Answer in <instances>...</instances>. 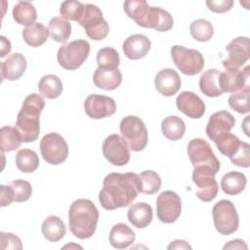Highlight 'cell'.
<instances>
[{
	"instance_id": "cell-1",
	"label": "cell",
	"mask_w": 250,
	"mask_h": 250,
	"mask_svg": "<svg viewBox=\"0 0 250 250\" xmlns=\"http://www.w3.org/2000/svg\"><path fill=\"white\" fill-rule=\"evenodd\" d=\"M139 192H141L139 175L133 172L109 173L104 179L99 201L105 210H115L130 205Z\"/></svg>"
},
{
	"instance_id": "cell-30",
	"label": "cell",
	"mask_w": 250,
	"mask_h": 250,
	"mask_svg": "<svg viewBox=\"0 0 250 250\" xmlns=\"http://www.w3.org/2000/svg\"><path fill=\"white\" fill-rule=\"evenodd\" d=\"M49 29L41 22H34L22 30L23 41L31 47H39L43 45L49 37Z\"/></svg>"
},
{
	"instance_id": "cell-29",
	"label": "cell",
	"mask_w": 250,
	"mask_h": 250,
	"mask_svg": "<svg viewBox=\"0 0 250 250\" xmlns=\"http://www.w3.org/2000/svg\"><path fill=\"white\" fill-rule=\"evenodd\" d=\"M246 176L237 171H230L224 175L221 180V188L228 195H236L246 187Z\"/></svg>"
},
{
	"instance_id": "cell-41",
	"label": "cell",
	"mask_w": 250,
	"mask_h": 250,
	"mask_svg": "<svg viewBox=\"0 0 250 250\" xmlns=\"http://www.w3.org/2000/svg\"><path fill=\"white\" fill-rule=\"evenodd\" d=\"M84 11V4L74 0H67L61 4L60 14L62 19L66 21H78L82 17Z\"/></svg>"
},
{
	"instance_id": "cell-21",
	"label": "cell",
	"mask_w": 250,
	"mask_h": 250,
	"mask_svg": "<svg viewBox=\"0 0 250 250\" xmlns=\"http://www.w3.org/2000/svg\"><path fill=\"white\" fill-rule=\"evenodd\" d=\"M26 69V60L21 53L10 55L1 63V76L7 80H18L21 77Z\"/></svg>"
},
{
	"instance_id": "cell-24",
	"label": "cell",
	"mask_w": 250,
	"mask_h": 250,
	"mask_svg": "<svg viewBox=\"0 0 250 250\" xmlns=\"http://www.w3.org/2000/svg\"><path fill=\"white\" fill-rule=\"evenodd\" d=\"M173 18L169 12L159 7L150 6L145 27L165 32L173 27Z\"/></svg>"
},
{
	"instance_id": "cell-26",
	"label": "cell",
	"mask_w": 250,
	"mask_h": 250,
	"mask_svg": "<svg viewBox=\"0 0 250 250\" xmlns=\"http://www.w3.org/2000/svg\"><path fill=\"white\" fill-rule=\"evenodd\" d=\"M220 74L221 71L216 68L207 69L201 74L199 78V88L205 96L216 98L223 94L219 83Z\"/></svg>"
},
{
	"instance_id": "cell-16",
	"label": "cell",
	"mask_w": 250,
	"mask_h": 250,
	"mask_svg": "<svg viewBox=\"0 0 250 250\" xmlns=\"http://www.w3.org/2000/svg\"><path fill=\"white\" fill-rule=\"evenodd\" d=\"M86 114L93 119L111 116L116 111V104L112 98L104 95H90L84 102Z\"/></svg>"
},
{
	"instance_id": "cell-34",
	"label": "cell",
	"mask_w": 250,
	"mask_h": 250,
	"mask_svg": "<svg viewBox=\"0 0 250 250\" xmlns=\"http://www.w3.org/2000/svg\"><path fill=\"white\" fill-rule=\"evenodd\" d=\"M48 29L52 39L59 43H65L71 34V24L62 17L51 19Z\"/></svg>"
},
{
	"instance_id": "cell-40",
	"label": "cell",
	"mask_w": 250,
	"mask_h": 250,
	"mask_svg": "<svg viewBox=\"0 0 250 250\" xmlns=\"http://www.w3.org/2000/svg\"><path fill=\"white\" fill-rule=\"evenodd\" d=\"M139 178L141 180V192L153 194L160 189L161 178L156 172L146 170L139 175Z\"/></svg>"
},
{
	"instance_id": "cell-5",
	"label": "cell",
	"mask_w": 250,
	"mask_h": 250,
	"mask_svg": "<svg viewBox=\"0 0 250 250\" xmlns=\"http://www.w3.org/2000/svg\"><path fill=\"white\" fill-rule=\"evenodd\" d=\"M120 133L133 151L143 150L147 144V130L144 121L135 115H128L120 121Z\"/></svg>"
},
{
	"instance_id": "cell-38",
	"label": "cell",
	"mask_w": 250,
	"mask_h": 250,
	"mask_svg": "<svg viewBox=\"0 0 250 250\" xmlns=\"http://www.w3.org/2000/svg\"><path fill=\"white\" fill-rule=\"evenodd\" d=\"M97 63L100 68L116 69L120 63L119 54L111 47H104L97 54Z\"/></svg>"
},
{
	"instance_id": "cell-37",
	"label": "cell",
	"mask_w": 250,
	"mask_h": 250,
	"mask_svg": "<svg viewBox=\"0 0 250 250\" xmlns=\"http://www.w3.org/2000/svg\"><path fill=\"white\" fill-rule=\"evenodd\" d=\"M190 35L199 42L209 41L214 34V28L212 23L204 19H198L193 21L189 26Z\"/></svg>"
},
{
	"instance_id": "cell-44",
	"label": "cell",
	"mask_w": 250,
	"mask_h": 250,
	"mask_svg": "<svg viewBox=\"0 0 250 250\" xmlns=\"http://www.w3.org/2000/svg\"><path fill=\"white\" fill-rule=\"evenodd\" d=\"M230 161L239 167L248 168L250 165V146L245 142H241L237 151L229 158Z\"/></svg>"
},
{
	"instance_id": "cell-22",
	"label": "cell",
	"mask_w": 250,
	"mask_h": 250,
	"mask_svg": "<svg viewBox=\"0 0 250 250\" xmlns=\"http://www.w3.org/2000/svg\"><path fill=\"white\" fill-rule=\"evenodd\" d=\"M93 81L100 89L106 91L115 90L122 82V74L118 68L106 69L98 67L94 72Z\"/></svg>"
},
{
	"instance_id": "cell-14",
	"label": "cell",
	"mask_w": 250,
	"mask_h": 250,
	"mask_svg": "<svg viewBox=\"0 0 250 250\" xmlns=\"http://www.w3.org/2000/svg\"><path fill=\"white\" fill-rule=\"evenodd\" d=\"M228 57L223 61L226 69H239L250 57V40L246 36H238L226 47Z\"/></svg>"
},
{
	"instance_id": "cell-12",
	"label": "cell",
	"mask_w": 250,
	"mask_h": 250,
	"mask_svg": "<svg viewBox=\"0 0 250 250\" xmlns=\"http://www.w3.org/2000/svg\"><path fill=\"white\" fill-rule=\"evenodd\" d=\"M182 211L180 196L172 190L162 191L156 199V215L160 222L172 224L178 220Z\"/></svg>"
},
{
	"instance_id": "cell-49",
	"label": "cell",
	"mask_w": 250,
	"mask_h": 250,
	"mask_svg": "<svg viewBox=\"0 0 250 250\" xmlns=\"http://www.w3.org/2000/svg\"><path fill=\"white\" fill-rule=\"evenodd\" d=\"M167 248L169 250H171V249H191V246L186 240L177 239V240H174L173 242H171Z\"/></svg>"
},
{
	"instance_id": "cell-39",
	"label": "cell",
	"mask_w": 250,
	"mask_h": 250,
	"mask_svg": "<svg viewBox=\"0 0 250 250\" xmlns=\"http://www.w3.org/2000/svg\"><path fill=\"white\" fill-rule=\"evenodd\" d=\"M214 143L222 154L230 158L239 148L241 141L229 132L219 137Z\"/></svg>"
},
{
	"instance_id": "cell-31",
	"label": "cell",
	"mask_w": 250,
	"mask_h": 250,
	"mask_svg": "<svg viewBox=\"0 0 250 250\" xmlns=\"http://www.w3.org/2000/svg\"><path fill=\"white\" fill-rule=\"evenodd\" d=\"M13 18L21 25H30L37 19V12L33 4L28 1H19L13 8Z\"/></svg>"
},
{
	"instance_id": "cell-45",
	"label": "cell",
	"mask_w": 250,
	"mask_h": 250,
	"mask_svg": "<svg viewBox=\"0 0 250 250\" xmlns=\"http://www.w3.org/2000/svg\"><path fill=\"white\" fill-rule=\"evenodd\" d=\"M0 242H1V249H19L21 250L22 248L21 239L11 232H0Z\"/></svg>"
},
{
	"instance_id": "cell-3",
	"label": "cell",
	"mask_w": 250,
	"mask_h": 250,
	"mask_svg": "<svg viewBox=\"0 0 250 250\" xmlns=\"http://www.w3.org/2000/svg\"><path fill=\"white\" fill-rule=\"evenodd\" d=\"M99 211L89 199L79 198L73 201L68 211V226L71 233L80 238L91 237L96 231Z\"/></svg>"
},
{
	"instance_id": "cell-10",
	"label": "cell",
	"mask_w": 250,
	"mask_h": 250,
	"mask_svg": "<svg viewBox=\"0 0 250 250\" xmlns=\"http://www.w3.org/2000/svg\"><path fill=\"white\" fill-rule=\"evenodd\" d=\"M40 151L47 163L58 165L66 160L68 145L60 134L48 133L40 141Z\"/></svg>"
},
{
	"instance_id": "cell-2",
	"label": "cell",
	"mask_w": 250,
	"mask_h": 250,
	"mask_svg": "<svg viewBox=\"0 0 250 250\" xmlns=\"http://www.w3.org/2000/svg\"><path fill=\"white\" fill-rule=\"evenodd\" d=\"M44 106L45 101L38 94L32 93L24 99L15 126L23 143H32L37 140L40 132L39 117Z\"/></svg>"
},
{
	"instance_id": "cell-17",
	"label": "cell",
	"mask_w": 250,
	"mask_h": 250,
	"mask_svg": "<svg viewBox=\"0 0 250 250\" xmlns=\"http://www.w3.org/2000/svg\"><path fill=\"white\" fill-rule=\"evenodd\" d=\"M235 119L231 113L227 110H220L214 112L208 120L206 125V134L208 138L215 142L219 137L229 133L234 127Z\"/></svg>"
},
{
	"instance_id": "cell-13",
	"label": "cell",
	"mask_w": 250,
	"mask_h": 250,
	"mask_svg": "<svg viewBox=\"0 0 250 250\" xmlns=\"http://www.w3.org/2000/svg\"><path fill=\"white\" fill-rule=\"evenodd\" d=\"M103 153L114 166L126 165L131 157L130 147L126 141L117 134L109 135L103 143Z\"/></svg>"
},
{
	"instance_id": "cell-42",
	"label": "cell",
	"mask_w": 250,
	"mask_h": 250,
	"mask_svg": "<svg viewBox=\"0 0 250 250\" xmlns=\"http://www.w3.org/2000/svg\"><path fill=\"white\" fill-rule=\"evenodd\" d=\"M249 98H250V91L236 92L229 96L228 100V104L236 112L245 114V113H248L250 110Z\"/></svg>"
},
{
	"instance_id": "cell-48",
	"label": "cell",
	"mask_w": 250,
	"mask_h": 250,
	"mask_svg": "<svg viewBox=\"0 0 250 250\" xmlns=\"http://www.w3.org/2000/svg\"><path fill=\"white\" fill-rule=\"evenodd\" d=\"M247 245L245 243V241H243L242 239H232L230 241H229V243H227L224 246V249H247Z\"/></svg>"
},
{
	"instance_id": "cell-33",
	"label": "cell",
	"mask_w": 250,
	"mask_h": 250,
	"mask_svg": "<svg viewBox=\"0 0 250 250\" xmlns=\"http://www.w3.org/2000/svg\"><path fill=\"white\" fill-rule=\"evenodd\" d=\"M62 83L61 79L54 74L44 75L38 83V90L42 97L47 99H56L62 93Z\"/></svg>"
},
{
	"instance_id": "cell-36",
	"label": "cell",
	"mask_w": 250,
	"mask_h": 250,
	"mask_svg": "<svg viewBox=\"0 0 250 250\" xmlns=\"http://www.w3.org/2000/svg\"><path fill=\"white\" fill-rule=\"evenodd\" d=\"M22 143L16 128L4 126L0 129V148L2 152H10L17 149Z\"/></svg>"
},
{
	"instance_id": "cell-20",
	"label": "cell",
	"mask_w": 250,
	"mask_h": 250,
	"mask_svg": "<svg viewBox=\"0 0 250 250\" xmlns=\"http://www.w3.org/2000/svg\"><path fill=\"white\" fill-rule=\"evenodd\" d=\"M151 42L144 34H133L125 39L122 45L124 55L130 60H140L147 55Z\"/></svg>"
},
{
	"instance_id": "cell-6",
	"label": "cell",
	"mask_w": 250,
	"mask_h": 250,
	"mask_svg": "<svg viewBox=\"0 0 250 250\" xmlns=\"http://www.w3.org/2000/svg\"><path fill=\"white\" fill-rule=\"evenodd\" d=\"M78 23L84 27L89 38L95 41L104 39L109 32V25L103 17L100 8L94 4H85Z\"/></svg>"
},
{
	"instance_id": "cell-50",
	"label": "cell",
	"mask_w": 250,
	"mask_h": 250,
	"mask_svg": "<svg viewBox=\"0 0 250 250\" xmlns=\"http://www.w3.org/2000/svg\"><path fill=\"white\" fill-rule=\"evenodd\" d=\"M0 41H1V53H0V57L4 58L7 54L10 53L11 51V42L9 41V39H7L5 36H1L0 37Z\"/></svg>"
},
{
	"instance_id": "cell-18",
	"label": "cell",
	"mask_w": 250,
	"mask_h": 250,
	"mask_svg": "<svg viewBox=\"0 0 250 250\" xmlns=\"http://www.w3.org/2000/svg\"><path fill=\"white\" fill-rule=\"evenodd\" d=\"M176 105L181 112L193 119L202 117L205 112L204 102L191 91L180 93L176 99Z\"/></svg>"
},
{
	"instance_id": "cell-8",
	"label": "cell",
	"mask_w": 250,
	"mask_h": 250,
	"mask_svg": "<svg viewBox=\"0 0 250 250\" xmlns=\"http://www.w3.org/2000/svg\"><path fill=\"white\" fill-rule=\"evenodd\" d=\"M171 57L178 69L186 75L198 74L204 67L202 54L194 49L174 45L171 48Z\"/></svg>"
},
{
	"instance_id": "cell-19",
	"label": "cell",
	"mask_w": 250,
	"mask_h": 250,
	"mask_svg": "<svg viewBox=\"0 0 250 250\" xmlns=\"http://www.w3.org/2000/svg\"><path fill=\"white\" fill-rule=\"evenodd\" d=\"M156 90L165 97L174 96L181 88V78L172 68L161 69L154 78Z\"/></svg>"
},
{
	"instance_id": "cell-4",
	"label": "cell",
	"mask_w": 250,
	"mask_h": 250,
	"mask_svg": "<svg viewBox=\"0 0 250 250\" xmlns=\"http://www.w3.org/2000/svg\"><path fill=\"white\" fill-rule=\"evenodd\" d=\"M90 53L88 41L78 39L59 48L57 60L59 64L66 70H74L83 64Z\"/></svg>"
},
{
	"instance_id": "cell-28",
	"label": "cell",
	"mask_w": 250,
	"mask_h": 250,
	"mask_svg": "<svg viewBox=\"0 0 250 250\" xmlns=\"http://www.w3.org/2000/svg\"><path fill=\"white\" fill-rule=\"evenodd\" d=\"M126 15L134 20L138 25L145 27L150 6L145 0H126L123 4Z\"/></svg>"
},
{
	"instance_id": "cell-9",
	"label": "cell",
	"mask_w": 250,
	"mask_h": 250,
	"mask_svg": "<svg viewBox=\"0 0 250 250\" xmlns=\"http://www.w3.org/2000/svg\"><path fill=\"white\" fill-rule=\"evenodd\" d=\"M216 174L217 172L206 165L193 167L192 181L197 188L195 194L203 202L213 200L218 194L219 187L215 180Z\"/></svg>"
},
{
	"instance_id": "cell-7",
	"label": "cell",
	"mask_w": 250,
	"mask_h": 250,
	"mask_svg": "<svg viewBox=\"0 0 250 250\" xmlns=\"http://www.w3.org/2000/svg\"><path fill=\"white\" fill-rule=\"evenodd\" d=\"M213 222L217 231L224 235H229L238 229L239 218L234 204L227 199L217 202L212 208Z\"/></svg>"
},
{
	"instance_id": "cell-15",
	"label": "cell",
	"mask_w": 250,
	"mask_h": 250,
	"mask_svg": "<svg viewBox=\"0 0 250 250\" xmlns=\"http://www.w3.org/2000/svg\"><path fill=\"white\" fill-rule=\"evenodd\" d=\"M250 66L246 65L243 69H226L221 72L219 83L221 90L228 93L250 91L249 77Z\"/></svg>"
},
{
	"instance_id": "cell-32",
	"label": "cell",
	"mask_w": 250,
	"mask_h": 250,
	"mask_svg": "<svg viewBox=\"0 0 250 250\" xmlns=\"http://www.w3.org/2000/svg\"><path fill=\"white\" fill-rule=\"evenodd\" d=\"M161 131L165 138L170 141L182 139L186 132V125L182 118L171 115L165 117L161 122Z\"/></svg>"
},
{
	"instance_id": "cell-47",
	"label": "cell",
	"mask_w": 250,
	"mask_h": 250,
	"mask_svg": "<svg viewBox=\"0 0 250 250\" xmlns=\"http://www.w3.org/2000/svg\"><path fill=\"white\" fill-rule=\"evenodd\" d=\"M13 201H15V195L12 187L9 186H0V205L2 207L10 205Z\"/></svg>"
},
{
	"instance_id": "cell-46",
	"label": "cell",
	"mask_w": 250,
	"mask_h": 250,
	"mask_svg": "<svg viewBox=\"0 0 250 250\" xmlns=\"http://www.w3.org/2000/svg\"><path fill=\"white\" fill-rule=\"evenodd\" d=\"M208 9L214 13H225L232 8V0H207Z\"/></svg>"
},
{
	"instance_id": "cell-23",
	"label": "cell",
	"mask_w": 250,
	"mask_h": 250,
	"mask_svg": "<svg viewBox=\"0 0 250 250\" xmlns=\"http://www.w3.org/2000/svg\"><path fill=\"white\" fill-rule=\"evenodd\" d=\"M153 217L152 208L146 202H137L130 206L127 218L128 221L138 229H144L147 227Z\"/></svg>"
},
{
	"instance_id": "cell-35",
	"label": "cell",
	"mask_w": 250,
	"mask_h": 250,
	"mask_svg": "<svg viewBox=\"0 0 250 250\" xmlns=\"http://www.w3.org/2000/svg\"><path fill=\"white\" fill-rule=\"evenodd\" d=\"M16 165L21 172L31 173L38 168L39 157L34 150L22 148L16 154Z\"/></svg>"
},
{
	"instance_id": "cell-11",
	"label": "cell",
	"mask_w": 250,
	"mask_h": 250,
	"mask_svg": "<svg viewBox=\"0 0 250 250\" xmlns=\"http://www.w3.org/2000/svg\"><path fill=\"white\" fill-rule=\"evenodd\" d=\"M188 155L192 166L206 165L215 172L220 170V161L213 152L210 145L203 139L195 138L189 141L188 145Z\"/></svg>"
},
{
	"instance_id": "cell-43",
	"label": "cell",
	"mask_w": 250,
	"mask_h": 250,
	"mask_svg": "<svg viewBox=\"0 0 250 250\" xmlns=\"http://www.w3.org/2000/svg\"><path fill=\"white\" fill-rule=\"evenodd\" d=\"M10 186L13 188L15 201L16 202H23L29 199L32 193L31 185L25 180H15L10 183Z\"/></svg>"
},
{
	"instance_id": "cell-25",
	"label": "cell",
	"mask_w": 250,
	"mask_h": 250,
	"mask_svg": "<svg viewBox=\"0 0 250 250\" xmlns=\"http://www.w3.org/2000/svg\"><path fill=\"white\" fill-rule=\"evenodd\" d=\"M136 234L126 224L118 223L114 225L109 232V242L116 249L128 248L134 243Z\"/></svg>"
},
{
	"instance_id": "cell-27",
	"label": "cell",
	"mask_w": 250,
	"mask_h": 250,
	"mask_svg": "<svg viewBox=\"0 0 250 250\" xmlns=\"http://www.w3.org/2000/svg\"><path fill=\"white\" fill-rule=\"evenodd\" d=\"M43 236L51 241L57 242L61 240L66 232V227L63 221L58 216H49L42 223L41 227Z\"/></svg>"
}]
</instances>
